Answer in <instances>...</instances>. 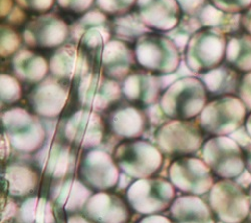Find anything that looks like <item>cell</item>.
<instances>
[{"label": "cell", "mask_w": 251, "mask_h": 223, "mask_svg": "<svg viewBox=\"0 0 251 223\" xmlns=\"http://www.w3.org/2000/svg\"><path fill=\"white\" fill-rule=\"evenodd\" d=\"M208 112L209 129L214 134H228L238 130L245 124L248 115L245 104L235 96L222 97Z\"/></svg>", "instance_id": "cell-1"}, {"label": "cell", "mask_w": 251, "mask_h": 223, "mask_svg": "<svg viewBox=\"0 0 251 223\" xmlns=\"http://www.w3.org/2000/svg\"><path fill=\"white\" fill-rule=\"evenodd\" d=\"M194 39L193 55L199 69L208 71L222 65L226 56L228 39L221 30L206 27L200 30Z\"/></svg>", "instance_id": "cell-2"}, {"label": "cell", "mask_w": 251, "mask_h": 223, "mask_svg": "<svg viewBox=\"0 0 251 223\" xmlns=\"http://www.w3.org/2000/svg\"><path fill=\"white\" fill-rule=\"evenodd\" d=\"M225 59L226 64L239 73H251V35L243 30L230 35Z\"/></svg>", "instance_id": "cell-3"}, {"label": "cell", "mask_w": 251, "mask_h": 223, "mask_svg": "<svg viewBox=\"0 0 251 223\" xmlns=\"http://www.w3.org/2000/svg\"><path fill=\"white\" fill-rule=\"evenodd\" d=\"M243 74L239 73L228 64L223 65L212 71L209 75V86L214 94L225 96H234L238 94Z\"/></svg>", "instance_id": "cell-4"}, {"label": "cell", "mask_w": 251, "mask_h": 223, "mask_svg": "<svg viewBox=\"0 0 251 223\" xmlns=\"http://www.w3.org/2000/svg\"><path fill=\"white\" fill-rule=\"evenodd\" d=\"M212 4L223 12L242 14L251 7V0H210Z\"/></svg>", "instance_id": "cell-5"}, {"label": "cell", "mask_w": 251, "mask_h": 223, "mask_svg": "<svg viewBox=\"0 0 251 223\" xmlns=\"http://www.w3.org/2000/svg\"><path fill=\"white\" fill-rule=\"evenodd\" d=\"M238 95L247 110L251 112V73L243 74Z\"/></svg>", "instance_id": "cell-6"}, {"label": "cell", "mask_w": 251, "mask_h": 223, "mask_svg": "<svg viewBox=\"0 0 251 223\" xmlns=\"http://www.w3.org/2000/svg\"><path fill=\"white\" fill-rule=\"evenodd\" d=\"M135 2V0H98V4L110 11H120L128 9Z\"/></svg>", "instance_id": "cell-7"}, {"label": "cell", "mask_w": 251, "mask_h": 223, "mask_svg": "<svg viewBox=\"0 0 251 223\" xmlns=\"http://www.w3.org/2000/svg\"><path fill=\"white\" fill-rule=\"evenodd\" d=\"M94 0H58L59 5L73 9V10H83L89 8Z\"/></svg>", "instance_id": "cell-8"}, {"label": "cell", "mask_w": 251, "mask_h": 223, "mask_svg": "<svg viewBox=\"0 0 251 223\" xmlns=\"http://www.w3.org/2000/svg\"><path fill=\"white\" fill-rule=\"evenodd\" d=\"M19 4L32 9H47L52 5L53 0H17Z\"/></svg>", "instance_id": "cell-9"}, {"label": "cell", "mask_w": 251, "mask_h": 223, "mask_svg": "<svg viewBox=\"0 0 251 223\" xmlns=\"http://www.w3.org/2000/svg\"><path fill=\"white\" fill-rule=\"evenodd\" d=\"M240 25L241 29L251 35V7L241 14Z\"/></svg>", "instance_id": "cell-10"}, {"label": "cell", "mask_w": 251, "mask_h": 223, "mask_svg": "<svg viewBox=\"0 0 251 223\" xmlns=\"http://www.w3.org/2000/svg\"><path fill=\"white\" fill-rule=\"evenodd\" d=\"M245 130L249 137H251V112L247 115L246 121H245Z\"/></svg>", "instance_id": "cell-11"}, {"label": "cell", "mask_w": 251, "mask_h": 223, "mask_svg": "<svg viewBox=\"0 0 251 223\" xmlns=\"http://www.w3.org/2000/svg\"><path fill=\"white\" fill-rule=\"evenodd\" d=\"M246 153V165L248 167V170L251 173V145L248 147Z\"/></svg>", "instance_id": "cell-12"}, {"label": "cell", "mask_w": 251, "mask_h": 223, "mask_svg": "<svg viewBox=\"0 0 251 223\" xmlns=\"http://www.w3.org/2000/svg\"><path fill=\"white\" fill-rule=\"evenodd\" d=\"M250 197H251V187H250Z\"/></svg>", "instance_id": "cell-13"}]
</instances>
